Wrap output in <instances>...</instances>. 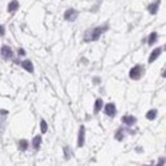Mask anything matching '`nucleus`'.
I'll list each match as a JSON object with an SVG mask.
<instances>
[{"label":"nucleus","instance_id":"f257e3e1","mask_svg":"<svg viewBox=\"0 0 166 166\" xmlns=\"http://www.w3.org/2000/svg\"><path fill=\"white\" fill-rule=\"evenodd\" d=\"M109 29V26H102V27H93L90 28L84 32V41L86 42H92V41H97L101 36Z\"/></svg>","mask_w":166,"mask_h":166},{"label":"nucleus","instance_id":"f03ea898","mask_svg":"<svg viewBox=\"0 0 166 166\" xmlns=\"http://www.w3.org/2000/svg\"><path fill=\"white\" fill-rule=\"evenodd\" d=\"M142 74H143V66L142 65L133 66L130 69V72H129V77H130L133 81H138V79L142 77Z\"/></svg>","mask_w":166,"mask_h":166},{"label":"nucleus","instance_id":"7ed1b4c3","mask_svg":"<svg viewBox=\"0 0 166 166\" xmlns=\"http://www.w3.org/2000/svg\"><path fill=\"white\" fill-rule=\"evenodd\" d=\"M78 10H76L74 8H69L68 10L64 13V19L68 21V22H74L77 18H78Z\"/></svg>","mask_w":166,"mask_h":166},{"label":"nucleus","instance_id":"20e7f679","mask_svg":"<svg viewBox=\"0 0 166 166\" xmlns=\"http://www.w3.org/2000/svg\"><path fill=\"white\" fill-rule=\"evenodd\" d=\"M0 54H2V56H3L4 60H10L12 58H13V50H12L10 46H7V45L2 46Z\"/></svg>","mask_w":166,"mask_h":166},{"label":"nucleus","instance_id":"39448f33","mask_svg":"<svg viewBox=\"0 0 166 166\" xmlns=\"http://www.w3.org/2000/svg\"><path fill=\"white\" fill-rule=\"evenodd\" d=\"M84 136H86V128H84V125H81L79 127V130H78V141H77L78 147L84 146Z\"/></svg>","mask_w":166,"mask_h":166},{"label":"nucleus","instance_id":"423d86ee","mask_svg":"<svg viewBox=\"0 0 166 166\" xmlns=\"http://www.w3.org/2000/svg\"><path fill=\"white\" fill-rule=\"evenodd\" d=\"M103 111H105V114L109 116V118H114V116L116 115V106H115V103H107V105H105Z\"/></svg>","mask_w":166,"mask_h":166},{"label":"nucleus","instance_id":"0eeeda50","mask_svg":"<svg viewBox=\"0 0 166 166\" xmlns=\"http://www.w3.org/2000/svg\"><path fill=\"white\" fill-rule=\"evenodd\" d=\"M160 4H161V0H155L153 3H151L148 5V8H147V10L150 12V14H156L158 12V8H160Z\"/></svg>","mask_w":166,"mask_h":166},{"label":"nucleus","instance_id":"6e6552de","mask_svg":"<svg viewBox=\"0 0 166 166\" xmlns=\"http://www.w3.org/2000/svg\"><path fill=\"white\" fill-rule=\"evenodd\" d=\"M21 66L24 69V70H27L28 73H33V64H32V61L31 60H28V59H26V60H23V61H21Z\"/></svg>","mask_w":166,"mask_h":166},{"label":"nucleus","instance_id":"1a4fd4ad","mask_svg":"<svg viewBox=\"0 0 166 166\" xmlns=\"http://www.w3.org/2000/svg\"><path fill=\"white\" fill-rule=\"evenodd\" d=\"M121 120H123V123H124V124H127L128 127H132V125H134V124L137 123L136 116H133V115H125V116H123Z\"/></svg>","mask_w":166,"mask_h":166},{"label":"nucleus","instance_id":"9d476101","mask_svg":"<svg viewBox=\"0 0 166 166\" xmlns=\"http://www.w3.org/2000/svg\"><path fill=\"white\" fill-rule=\"evenodd\" d=\"M162 50L164 49L162 47H156L155 50H153L152 53H151V55H150V58H148V63H153L160 55H161V53H162Z\"/></svg>","mask_w":166,"mask_h":166},{"label":"nucleus","instance_id":"9b49d317","mask_svg":"<svg viewBox=\"0 0 166 166\" xmlns=\"http://www.w3.org/2000/svg\"><path fill=\"white\" fill-rule=\"evenodd\" d=\"M19 8V3H18V0H12V2L8 4V12L9 13H14V12L18 10Z\"/></svg>","mask_w":166,"mask_h":166},{"label":"nucleus","instance_id":"f8f14e48","mask_svg":"<svg viewBox=\"0 0 166 166\" xmlns=\"http://www.w3.org/2000/svg\"><path fill=\"white\" fill-rule=\"evenodd\" d=\"M124 136H125V129L124 128H119L118 130H116V133H115V139L119 141V142H121V141L124 139Z\"/></svg>","mask_w":166,"mask_h":166},{"label":"nucleus","instance_id":"ddd939ff","mask_svg":"<svg viewBox=\"0 0 166 166\" xmlns=\"http://www.w3.org/2000/svg\"><path fill=\"white\" fill-rule=\"evenodd\" d=\"M102 106H103V101H102V98H97V100H96V102H95L93 113H95V114H98V111H101Z\"/></svg>","mask_w":166,"mask_h":166},{"label":"nucleus","instance_id":"4468645a","mask_svg":"<svg viewBox=\"0 0 166 166\" xmlns=\"http://www.w3.org/2000/svg\"><path fill=\"white\" fill-rule=\"evenodd\" d=\"M41 142H42V137L41 136H36L32 141V147L35 150H40V146H41Z\"/></svg>","mask_w":166,"mask_h":166},{"label":"nucleus","instance_id":"2eb2a0df","mask_svg":"<svg viewBox=\"0 0 166 166\" xmlns=\"http://www.w3.org/2000/svg\"><path fill=\"white\" fill-rule=\"evenodd\" d=\"M157 39H158V35H157V32H152L150 36H148V40H147V44H148L150 46H152L155 42L157 41Z\"/></svg>","mask_w":166,"mask_h":166},{"label":"nucleus","instance_id":"dca6fc26","mask_svg":"<svg viewBox=\"0 0 166 166\" xmlns=\"http://www.w3.org/2000/svg\"><path fill=\"white\" fill-rule=\"evenodd\" d=\"M18 148L21 151H27L28 150V142L26 139H19V142H18Z\"/></svg>","mask_w":166,"mask_h":166},{"label":"nucleus","instance_id":"f3484780","mask_svg":"<svg viewBox=\"0 0 166 166\" xmlns=\"http://www.w3.org/2000/svg\"><path fill=\"white\" fill-rule=\"evenodd\" d=\"M7 116H8V111L7 110H0V128H4V120L7 119Z\"/></svg>","mask_w":166,"mask_h":166},{"label":"nucleus","instance_id":"a211bd4d","mask_svg":"<svg viewBox=\"0 0 166 166\" xmlns=\"http://www.w3.org/2000/svg\"><path fill=\"white\" fill-rule=\"evenodd\" d=\"M156 116H157V110L156 109H152V110H150V111L146 114V118L148 120H155Z\"/></svg>","mask_w":166,"mask_h":166},{"label":"nucleus","instance_id":"6ab92c4d","mask_svg":"<svg viewBox=\"0 0 166 166\" xmlns=\"http://www.w3.org/2000/svg\"><path fill=\"white\" fill-rule=\"evenodd\" d=\"M40 128H41V133H46L47 132V123L45 120L40 121Z\"/></svg>","mask_w":166,"mask_h":166},{"label":"nucleus","instance_id":"aec40b11","mask_svg":"<svg viewBox=\"0 0 166 166\" xmlns=\"http://www.w3.org/2000/svg\"><path fill=\"white\" fill-rule=\"evenodd\" d=\"M70 148L69 147H64V158L65 160H69L70 158Z\"/></svg>","mask_w":166,"mask_h":166},{"label":"nucleus","instance_id":"412c9836","mask_svg":"<svg viewBox=\"0 0 166 166\" xmlns=\"http://www.w3.org/2000/svg\"><path fill=\"white\" fill-rule=\"evenodd\" d=\"M4 35H5V27L0 26V37H4Z\"/></svg>","mask_w":166,"mask_h":166},{"label":"nucleus","instance_id":"4be33fe9","mask_svg":"<svg viewBox=\"0 0 166 166\" xmlns=\"http://www.w3.org/2000/svg\"><path fill=\"white\" fill-rule=\"evenodd\" d=\"M19 55L21 56H24V55H26V51H24L23 49H19Z\"/></svg>","mask_w":166,"mask_h":166},{"label":"nucleus","instance_id":"5701e85b","mask_svg":"<svg viewBox=\"0 0 166 166\" xmlns=\"http://www.w3.org/2000/svg\"><path fill=\"white\" fill-rule=\"evenodd\" d=\"M160 160H161V161H158V162H157V165H165V161H164L165 158L162 157V158H160Z\"/></svg>","mask_w":166,"mask_h":166}]
</instances>
